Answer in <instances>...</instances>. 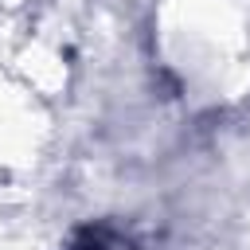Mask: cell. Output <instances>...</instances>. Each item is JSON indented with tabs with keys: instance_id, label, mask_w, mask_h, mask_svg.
Segmentation results:
<instances>
[{
	"instance_id": "cell-1",
	"label": "cell",
	"mask_w": 250,
	"mask_h": 250,
	"mask_svg": "<svg viewBox=\"0 0 250 250\" xmlns=\"http://www.w3.org/2000/svg\"><path fill=\"white\" fill-rule=\"evenodd\" d=\"M66 250H141V242L133 230H125L113 219H90L70 230Z\"/></svg>"
}]
</instances>
